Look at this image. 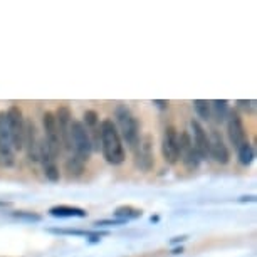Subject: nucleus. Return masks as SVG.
<instances>
[{"label":"nucleus","mask_w":257,"mask_h":257,"mask_svg":"<svg viewBox=\"0 0 257 257\" xmlns=\"http://www.w3.org/2000/svg\"><path fill=\"white\" fill-rule=\"evenodd\" d=\"M143 215V210L142 208H137L133 205H119L118 208L114 210V217L119 220H132V219H138V217Z\"/></svg>","instance_id":"a211bd4d"},{"label":"nucleus","mask_w":257,"mask_h":257,"mask_svg":"<svg viewBox=\"0 0 257 257\" xmlns=\"http://www.w3.org/2000/svg\"><path fill=\"white\" fill-rule=\"evenodd\" d=\"M255 200V197H242L240 198V202H254Z\"/></svg>","instance_id":"bb28decb"},{"label":"nucleus","mask_w":257,"mask_h":257,"mask_svg":"<svg viewBox=\"0 0 257 257\" xmlns=\"http://www.w3.org/2000/svg\"><path fill=\"white\" fill-rule=\"evenodd\" d=\"M153 104H157L158 108L167 109L168 108V101H160V99H153Z\"/></svg>","instance_id":"393cba45"},{"label":"nucleus","mask_w":257,"mask_h":257,"mask_svg":"<svg viewBox=\"0 0 257 257\" xmlns=\"http://www.w3.org/2000/svg\"><path fill=\"white\" fill-rule=\"evenodd\" d=\"M178 160H182L183 167H185L188 172H195V170L200 167L202 160L198 157L197 150L192 143L190 132L178 133Z\"/></svg>","instance_id":"0eeeda50"},{"label":"nucleus","mask_w":257,"mask_h":257,"mask_svg":"<svg viewBox=\"0 0 257 257\" xmlns=\"http://www.w3.org/2000/svg\"><path fill=\"white\" fill-rule=\"evenodd\" d=\"M99 150L103 153V158L113 167L123 165L126 160L124 145L121 140L118 130L114 126V121L106 118L101 121L99 126Z\"/></svg>","instance_id":"f257e3e1"},{"label":"nucleus","mask_w":257,"mask_h":257,"mask_svg":"<svg viewBox=\"0 0 257 257\" xmlns=\"http://www.w3.org/2000/svg\"><path fill=\"white\" fill-rule=\"evenodd\" d=\"M69 143H71L72 155L82 160L84 163H88L91 155H93V145H91V138L81 121H77V119L71 121Z\"/></svg>","instance_id":"7ed1b4c3"},{"label":"nucleus","mask_w":257,"mask_h":257,"mask_svg":"<svg viewBox=\"0 0 257 257\" xmlns=\"http://www.w3.org/2000/svg\"><path fill=\"white\" fill-rule=\"evenodd\" d=\"M56 121H57V130H59V138L61 145L66 150H71L69 143V128H71V121H72V111L69 106H59L56 109Z\"/></svg>","instance_id":"ddd939ff"},{"label":"nucleus","mask_w":257,"mask_h":257,"mask_svg":"<svg viewBox=\"0 0 257 257\" xmlns=\"http://www.w3.org/2000/svg\"><path fill=\"white\" fill-rule=\"evenodd\" d=\"M114 126L118 130L123 145H128L130 148H135L142 138V126H140L137 116L132 113V109L124 104L116 106L114 109Z\"/></svg>","instance_id":"f03ea898"},{"label":"nucleus","mask_w":257,"mask_h":257,"mask_svg":"<svg viewBox=\"0 0 257 257\" xmlns=\"http://www.w3.org/2000/svg\"><path fill=\"white\" fill-rule=\"evenodd\" d=\"M16 219L19 220H27V222H41L42 220V215L41 213H36V212H27V210H17L12 213Z\"/></svg>","instance_id":"4be33fe9"},{"label":"nucleus","mask_w":257,"mask_h":257,"mask_svg":"<svg viewBox=\"0 0 257 257\" xmlns=\"http://www.w3.org/2000/svg\"><path fill=\"white\" fill-rule=\"evenodd\" d=\"M162 157L168 165H175L178 162V132L175 126H167L163 130Z\"/></svg>","instance_id":"9b49d317"},{"label":"nucleus","mask_w":257,"mask_h":257,"mask_svg":"<svg viewBox=\"0 0 257 257\" xmlns=\"http://www.w3.org/2000/svg\"><path fill=\"white\" fill-rule=\"evenodd\" d=\"M182 252H183V247H177V249L173 250V254H182Z\"/></svg>","instance_id":"cd10ccee"},{"label":"nucleus","mask_w":257,"mask_h":257,"mask_svg":"<svg viewBox=\"0 0 257 257\" xmlns=\"http://www.w3.org/2000/svg\"><path fill=\"white\" fill-rule=\"evenodd\" d=\"M237 104L242 106V108H245V109H249V108H252L254 101H237Z\"/></svg>","instance_id":"a878e982"},{"label":"nucleus","mask_w":257,"mask_h":257,"mask_svg":"<svg viewBox=\"0 0 257 257\" xmlns=\"http://www.w3.org/2000/svg\"><path fill=\"white\" fill-rule=\"evenodd\" d=\"M188 239V237L187 235H180V237H173V239L172 240H170V244H172V245H175V244H180V242H185Z\"/></svg>","instance_id":"b1692460"},{"label":"nucleus","mask_w":257,"mask_h":257,"mask_svg":"<svg viewBox=\"0 0 257 257\" xmlns=\"http://www.w3.org/2000/svg\"><path fill=\"white\" fill-rule=\"evenodd\" d=\"M190 128H192V133H190L192 143L197 150L198 157H200V160H207L208 158V133L197 119L190 121Z\"/></svg>","instance_id":"4468645a"},{"label":"nucleus","mask_w":257,"mask_h":257,"mask_svg":"<svg viewBox=\"0 0 257 257\" xmlns=\"http://www.w3.org/2000/svg\"><path fill=\"white\" fill-rule=\"evenodd\" d=\"M135 152V167L142 172L148 173L152 172L155 167V152H153V137L152 135H143L137 143V147L133 148Z\"/></svg>","instance_id":"39448f33"},{"label":"nucleus","mask_w":257,"mask_h":257,"mask_svg":"<svg viewBox=\"0 0 257 257\" xmlns=\"http://www.w3.org/2000/svg\"><path fill=\"white\" fill-rule=\"evenodd\" d=\"M47 232L56 235H74V237H89L91 230H79V229H47Z\"/></svg>","instance_id":"412c9836"},{"label":"nucleus","mask_w":257,"mask_h":257,"mask_svg":"<svg viewBox=\"0 0 257 257\" xmlns=\"http://www.w3.org/2000/svg\"><path fill=\"white\" fill-rule=\"evenodd\" d=\"M16 165V150L9 135L7 114L0 111V168H12Z\"/></svg>","instance_id":"423d86ee"},{"label":"nucleus","mask_w":257,"mask_h":257,"mask_svg":"<svg viewBox=\"0 0 257 257\" xmlns=\"http://www.w3.org/2000/svg\"><path fill=\"white\" fill-rule=\"evenodd\" d=\"M192 104H193V109H195L197 116L202 121H210L212 119L210 101H207V99H195Z\"/></svg>","instance_id":"aec40b11"},{"label":"nucleus","mask_w":257,"mask_h":257,"mask_svg":"<svg viewBox=\"0 0 257 257\" xmlns=\"http://www.w3.org/2000/svg\"><path fill=\"white\" fill-rule=\"evenodd\" d=\"M208 158L219 165H227L230 162V150L217 130H212L208 135Z\"/></svg>","instance_id":"9d476101"},{"label":"nucleus","mask_w":257,"mask_h":257,"mask_svg":"<svg viewBox=\"0 0 257 257\" xmlns=\"http://www.w3.org/2000/svg\"><path fill=\"white\" fill-rule=\"evenodd\" d=\"M84 168H86V163L82 162V160L77 158V157H74V155L67 158L66 163H64V170L67 172V177H69V178L81 177L82 172H84Z\"/></svg>","instance_id":"f3484780"},{"label":"nucleus","mask_w":257,"mask_h":257,"mask_svg":"<svg viewBox=\"0 0 257 257\" xmlns=\"http://www.w3.org/2000/svg\"><path fill=\"white\" fill-rule=\"evenodd\" d=\"M225 123H227V137H229L230 145L235 150H239L242 145L247 142L244 121H242L240 114L237 113V111H229V116H227Z\"/></svg>","instance_id":"1a4fd4ad"},{"label":"nucleus","mask_w":257,"mask_h":257,"mask_svg":"<svg viewBox=\"0 0 257 257\" xmlns=\"http://www.w3.org/2000/svg\"><path fill=\"white\" fill-rule=\"evenodd\" d=\"M49 213L56 219H86L88 212L74 205H54L49 208Z\"/></svg>","instance_id":"2eb2a0df"},{"label":"nucleus","mask_w":257,"mask_h":257,"mask_svg":"<svg viewBox=\"0 0 257 257\" xmlns=\"http://www.w3.org/2000/svg\"><path fill=\"white\" fill-rule=\"evenodd\" d=\"M212 118L217 119V123H224L229 116V101L225 99H215L210 103Z\"/></svg>","instance_id":"dca6fc26"},{"label":"nucleus","mask_w":257,"mask_h":257,"mask_svg":"<svg viewBox=\"0 0 257 257\" xmlns=\"http://www.w3.org/2000/svg\"><path fill=\"white\" fill-rule=\"evenodd\" d=\"M237 157H239L240 165H244V167H249V165L254 162V158H255V150H254V147H252L249 142H245L239 150H237Z\"/></svg>","instance_id":"6ab92c4d"},{"label":"nucleus","mask_w":257,"mask_h":257,"mask_svg":"<svg viewBox=\"0 0 257 257\" xmlns=\"http://www.w3.org/2000/svg\"><path fill=\"white\" fill-rule=\"evenodd\" d=\"M39 138L37 135V126L31 118H26V132H24V147L22 150H26L27 158L31 162H39Z\"/></svg>","instance_id":"f8f14e48"},{"label":"nucleus","mask_w":257,"mask_h":257,"mask_svg":"<svg viewBox=\"0 0 257 257\" xmlns=\"http://www.w3.org/2000/svg\"><path fill=\"white\" fill-rule=\"evenodd\" d=\"M7 114V124H9V135H11V142L14 150L21 152L24 147V132H26V116L22 109L17 104H12L6 111Z\"/></svg>","instance_id":"20e7f679"},{"label":"nucleus","mask_w":257,"mask_h":257,"mask_svg":"<svg viewBox=\"0 0 257 257\" xmlns=\"http://www.w3.org/2000/svg\"><path fill=\"white\" fill-rule=\"evenodd\" d=\"M42 126H44V142L52 153V157L57 158L61 153V138L59 130H57V121L52 111H46L42 114Z\"/></svg>","instance_id":"6e6552de"},{"label":"nucleus","mask_w":257,"mask_h":257,"mask_svg":"<svg viewBox=\"0 0 257 257\" xmlns=\"http://www.w3.org/2000/svg\"><path fill=\"white\" fill-rule=\"evenodd\" d=\"M123 224H126V222L119 219H103V220L94 222V227H116V225H123Z\"/></svg>","instance_id":"5701e85b"}]
</instances>
